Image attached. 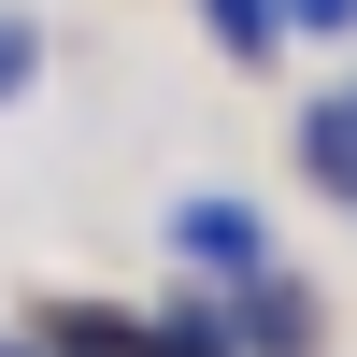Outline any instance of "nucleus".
Returning <instances> with one entry per match:
<instances>
[{"instance_id": "9", "label": "nucleus", "mask_w": 357, "mask_h": 357, "mask_svg": "<svg viewBox=\"0 0 357 357\" xmlns=\"http://www.w3.org/2000/svg\"><path fill=\"white\" fill-rule=\"evenodd\" d=\"M0 357H43V343H0Z\"/></svg>"}, {"instance_id": "7", "label": "nucleus", "mask_w": 357, "mask_h": 357, "mask_svg": "<svg viewBox=\"0 0 357 357\" xmlns=\"http://www.w3.org/2000/svg\"><path fill=\"white\" fill-rule=\"evenodd\" d=\"M29 86H43V29L0 15V100H29Z\"/></svg>"}, {"instance_id": "1", "label": "nucleus", "mask_w": 357, "mask_h": 357, "mask_svg": "<svg viewBox=\"0 0 357 357\" xmlns=\"http://www.w3.org/2000/svg\"><path fill=\"white\" fill-rule=\"evenodd\" d=\"M172 243L200 257V272H272V215H257V200H186V215H172Z\"/></svg>"}, {"instance_id": "5", "label": "nucleus", "mask_w": 357, "mask_h": 357, "mask_svg": "<svg viewBox=\"0 0 357 357\" xmlns=\"http://www.w3.org/2000/svg\"><path fill=\"white\" fill-rule=\"evenodd\" d=\"M143 357H229V314H215V301H172V314H143Z\"/></svg>"}, {"instance_id": "3", "label": "nucleus", "mask_w": 357, "mask_h": 357, "mask_svg": "<svg viewBox=\"0 0 357 357\" xmlns=\"http://www.w3.org/2000/svg\"><path fill=\"white\" fill-rule=\"evenodd\" d=\"M301 172L357 215V114H343V100H314V114H301Z\"/></svg>"}, {"instance_id": "6", "label": "nucleus", "mask_w": 357, "mask_h": 357, "mask_svg": "<svg viewBox=\"0 0 357 357\" xmlns=\"http://www.w3.org/2000/svg\"><path fill=\"white\" fill-rule=\"evenodd\" d=\"M200 15H215L229 57H272V43H286V0H200Z\"/></svg>"}, {"instance_id": "10", "label": "nucleus", "mask_w": 357, "mask_h": 357, "mask_svg": "<svg viewBox=\"0 0 357 357\" xmlns=\"http://www.w3.org/2000/svg\"><path fill=\"white\" fill-rule=\"evenodd\" d=\"M343 114H357V86H343Z\"/></svg>"}, {"instance_id": "4", "label": "nucleus", "mask_w": 357, "mask_h": 357, "mask_svg": "<svg viewBox=\"0 0 357 357\" xmlns=\"http://www.w3.org/2000/svg\"><path fill=\"white\" fill-rule=\"evenodd\" d=\"M43 357H143V314H114V301H57Z\"/></svg>"}, {"instance_id": "2", "label": "nucleus", "mask_w": 357, "mask_h": 357, "mask_svg": "<svg viewBox=\"0 0 357 357\" xmlns=\"http://www.w3.org/2000/svg\"><path fill=\"white\" fill-rule=\"evenodd\" d=\"M229 357H314V301L286 272H243V301H229Z\"/></svg>"}, {"instance_id": "8", "label": "nucleus", "mask_w": 357, "mask_h": 357, "mask_svg": "<svg viewBox=\"0 0 357 357\" xmlns=\"http://www.w3.org/2000/svg\"><path fill=\"white\" fill-rule=\"evenodd\" d=\"M286 29H357V0H286Z\"/></svg>"}]
</instances>
